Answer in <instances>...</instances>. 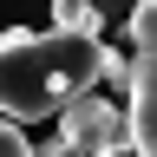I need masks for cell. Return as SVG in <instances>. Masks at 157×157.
Masks as SVG:
<instances>
[{
    "mask_svg": "<svg viewBox=\"0 0 157 157\" xmlns=\"http://www.w3.org/2000/svg\"><path fill=\"white\" fill-rule=\"evenodd\" d=\"M124 118H131L137 157H157V0H137L131 7V92H124Z\"/></svg>",
    "mask_w": 157,
    "mask_h": 157,
    "instance_id": "7a4b0ae2",
    "label": "cell"
},
{
    "mask_svg": "<svg viewBox=\"0 0 157 157\" xmlns=\"http://www.w3.org/2000/svg\"><path fill=\"white\" fill-rule=\"evenodd\" d=\"M52 26L59 33H105L98 0H52Z\"/></svg>",
    "mask_w": 157,
    "mask_h": 157,
    "instance_id": "277c9868",
    "label": "cell"
},
{
    "mask_svg": "<svg viewBox=\"0 0 157 157\" xmlns=\"http://www.w3.org/2000/svg\"><path fill=\"white\" fill-rule=\"evenodd\" d=\"M111 46L98 33H0V118L33 124V118H59L78 105L92 85H105Z\"/></svg>",
    "mask_w": 157,
    "mask_h": 157,
    "instance_id": "6da1fadb",
    "label": "cell"
},
{
    "mask_svg": "<svg viewBox=\"0 0 157 157\" xmlns=\"http://www.w3.org/2000/svg\"><path fill=\"white\" fill-rule=\"evenodd\" d=\"M59 137H66L72 151H92V157L137 151V144H131V118L118 111L111 98H98V92H85L78 105H66V111H59Z\"/></svg>",
    "mask_w": 157,
    "mask_h": 157,
    "instance_id": "3957f363",
    "label": "cell"
},
{
    "mask_svg": "<svg viewBox=\"0 0 157 157\" xmlns=\"http://www.w3.org/2000/svg\"><path fill=\"white\" fill-rule=\"evenodd\" d=\"M33 157H92V151H72L66 137H52V144H39ZM111 157H137V151H111Z\"/></svg>",
    "mask_w": 157,
    "mask_h": 157,
    "instance_id": "8992f818",
    "label": "cell"
},
{
    "mask_svg": "<svg viewBox=\"0 0 157 157\" xmlns=\"http://www.w3.org/2000/svg\"><path fill=\"white\" fill-rule=\"evenodd\" d=\"M39 144H26V131L13 124V118H0V157H33Z\"/></svg>",
    "mask_w": 157,
    "mask_h": 157,
    "instance_id": "5b68a950",
    "label": "cell"
}]
</instances>
